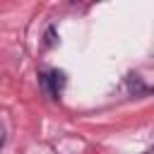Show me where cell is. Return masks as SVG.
Wrapping results in <instances>:
<instances>
[{
  "instance_id": "6da1fadb",
  "label": "cell",
  "mask_w": 154,
  "mask_h": 154,
  "mask_svg": "<svg viewBox=\"0 0 154 154\" xmlns=\"http://www.w3.org/2000/svg\"><path fill=\"white\" fill-rule=\"evenodd\" d=\"M38 82H41V89L51 96V99H60V89L65 84V75L58 72V70H51V72H41L38 75Z\"/></svg>"
},
{
  "instance_id": "7a4b0ae2",
  "label": "cell",
  "mask_w": 154,
  "mask_h": 154,
  "mask_svg": "<svg viewBox=\"0 0 154 154\" xmlns=\"http://www.w3.org/2000/svg\"><path fill=\"white\" fill-rule=\"evenodd\" d=\"M53 36H55V29L51 26V29L46 31V46H53V43H55V38H53Z\"/></svg>"
},
{
  "instance_id": "3957f363",
  "label": "cell",
  "mask_w": 154,
  "mask_h": 154,
  "mask_svg": "<svg viewBox=\"0 0 154 154\" xmlns=\"http://www.w3.org/2000/svg\"><path fill=\"white\" fill-rule=\"evenodd\" d=\"M2 144H5V132H2V128H0V149H2Z\"/></svg>"
}]
</instances>
